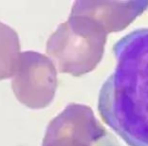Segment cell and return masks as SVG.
I'll list each match as a JSON object with an SVG mask.
<instances>
[{
  "label": "cell",
  "mask_w": 148,
  "mask_h": 146,
  "mask_svg": "<svg viewBox=\"0 0 148 146\" xmlns=\"http://www.w3.org/2000/svg\"><path fill=\"white\" fill-rule=\"evenodd\" d=\"M20 55L19 38L16 31L0 21V80L13 77Z\"/></svg>",
  "instance_id": "3957f363"
},
{
  "label": "cell",
  "mask_w": 148,
  "mask_h": 146,
  "mask_svg": "<svg viewBox=\"0 0 148 146\" xmlns=\"http://www.w3.org/2000/svg\"><path fill=\"white\" fill-rule=\"evenodd\" d=\"M12 90L17 100L30 109H42L55 94L56 74L53 64L36 51L21 53L12 77Z\"/></svg>",
  "instance_id": "7a4b0ae2"
},
{
  "label": "cell",
  "mask_w": 148,
  "mask_h": 146,
  "mask_svg": "<svg viewBox=\"0 0 148 146\" xmlns=\"http://www.w3.org/2000/svg\"><path fill=\"white\" fill-rule=\"evenodd\" d=\"M116 66L98 97L102 120L128 146H148V27L113 45Z\"/></svg>",
  "instance_id": "6da1fadb"
}]
</instances>
